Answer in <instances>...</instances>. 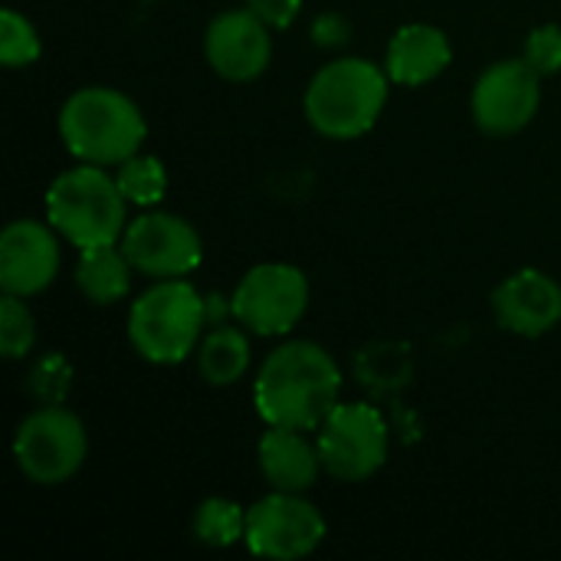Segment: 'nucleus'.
<instances>
[{
    "label": "nucleus",
    "mask_w": 561,
    "mask_h": 561,
    "mask_svg": "<svg viewBox=\"0 0 561 561\" xmlns=\"http://www.w3.org/2000/svg\"><path fill=\"white\" fill-rule=\"evenodd\" d=\"M339 401L342 371L335 358L306 339L273 348L253 385V404L266 427L319 431Z\"/></svg>",
    "instance_id": "nucleus-1"
},
{
    "label": "nucleus",
    "mask_w": 561,
    "mask_h": 561,
    "mask_svg": "<svg viewBox=\"0 0 561 561\" xmlns=\"http://www.w3.org/2000/svg\"><path fill=\"white\" fill-rule=\"evenodd\" d=\"M388 92L391 79L385 66H375L362 56H342L312 76L302 112L322 138L352 141L378 125L388 105Z\"/></svg>",
    "instance_id": "nucleus-2"
},
{
    "label": "nucleus",
    "mask_w": 561,
    "mask_h": 561,
    "mask_svg": "<svg viewBox=\"0 0 561 561\" xmlns=\"http://www.w3.org/2000/svg\"><path fill=\"white\" fill-rule=\"evenodd\" d=\"M148 135L141 108L118 89L85 85L59 108V138L76 161L118 168L141 151Z\"/></svg>",
    "instance_id": "nucleus-3"
},
{
    "label": "nucleus",
    "mask_w": 561,
    "mask_h": 561,
    "mask_svg": "<svg viewBox=\"0 0 561 561\" xmlns=\"http://www.w3.org/2000/svg\"><path fill=\"white\" fill-rule=\"evenodd\" d=\"M46 220L76 250L118 243L128 227V197L102 164L79 161L49 184Z\"/></svg>",
    "instance_id": "nucleus-4"
},
{
    "label": "nucleus",
    "mask_w": 561,
    "mask_h": 561,
    "mask_svg": "<svg viewBox=\"0 0 561 561\" xmlns=\"http://www.w3.org/2000/svg\"><path fill=\"white\" fill-rule=\"evenodd\" d=\"M207 325V299L181 276L158 279L131 302L128 342L151 365H181L197 352Z\"/></svg>",
    "instance_id": "nucleus-5"
},
{
    "label": "nucleus",
    "mask_w": 561,
    "mask_h": 561,
    "mask_svg": "<svg viewBox=\"0 0 561 561\" xmlns=\"http://www.w3.org/2000/svg\"><path fill=\"white\" fill-rule=\"evenodd\" d=\"M89 457L82 421L56 401L20 421L13 434V460L36 486H59L72 480Z\"/></svg>",
    "instance_id": "nucleus-6"
},
{
    "label": "nucleus",
    "mask_w": 561,
    "mask_h": 561,
    "mask_svg": "<svg viewBox=\"0 0 561 561\" xmlns=\"http://www.w3.org/2000/svg\"><path fill=\"white\" fill-rule=\"evenodd\" d=\"M316 444L329 477L342 483H362L388 463L391 434L378 408L365 401H339L335 411L319 424Z\"/></svg>",
    "instance_id": "nucleus-7"
},
{
    "label": "nucleus",
    "mask_w": 561,
    "mask_h": 561,
    "mask_svg": "<svg viewBox=\"0 0 561 561\" xmlns=\"http://www.w3.org/2000/svg\"><path fill=\"white\" fill-rule=\"evenodd\" d=\"M309 309V279L293 263H260L230 296V316L253 335H289Z\"/></svg>",
    "instance_id": "nucleus-8"
},
{
    "label": "nucleus",
    "mask_w": 561,
    "mask_h": 561,
    "mask_svg": "<svg viewBox=\"0 0 561 561\" xmlns=\"http://www.w3.org/2000/svg\"><path fill=\"white\" fill-rule=\"evenodd\" d=\"M325 516L302 493L273 490L247 510V549L256 559L299 561L325 542Z\"/></svg>",
    "instance_id": "nucleus-9"
},
{
    "label": "nucleus",
    "mask_w": 561,
    "mask_h": 561,
    "mask_svg": "<svg viewBox=\"0 0 561 561\" xmlns=\"http://www.w3.org/2000/svg\"><path fill=\"white\" fill-rule=\"evenodd\" d=\"M122 250L148 279H181L204 263V240L191 220L168 210H145L128 220Z\"/></svg>",
    "instance_id": "nucleus-10"
},
{
    "label": "nucleus",
    "mask_w": 561,
    "mask_h": 561,
    "mask_svg": "<svg viewBox=\"0 0 561 561\" xmlns=\"http://www.w3.org/2000/svg\"><path fill=\"white\" fill-rule=\"evenodd\" d=\"M539 79L542 76L526 62V56L493 62L490 69H483L470 95L473 122L486 135H500V138L523 131L536 118L542 102Z\"/></svg>",
    "instance_id": "nucleus-11"
},
{
    "label": "nucleus",
    "mask_w": 561,
    "mask_h": 561,
    "mask_svg": "<svg viewBox=\"0 0 561 561\" xmlns=\"http://www.w3.org/2000/svg\"><path fill=\"white\" fill-rule=\"evenodd\" d=\"M204 56L220 79L250 82L266 72L273 59L270 26L250 10H224L204 30Z\"/></svg>",
    "instance_id": "nucleus-12"
},
{
    "label": "nucleus",
    "mask_w": 561,
    "mask_h": 561,
    "mask_svg": "<svg viewBox=\"0 0 561 561\" xmlns=\"http://www.w3.org/2000/svg\"><path fill=\"white\" fill-rule=\"evenodd\" d=\"M59 273V233L46 220H13L0 233V289L39 296Z\"/></svg>",
    "instance_id": "nucleus-13"
},
{
    "label": "nucleus",
    "mask_w": 561,
    "mask_h": 561,
    "mask_svg": "<svg viewBox=\"0 0 561 561\" xmlns=\"http://www.w3.org/2000/svg\"><path fill=\"white\" fill-rule=\"evenodd\" d=\"M496 322L523 339H539L561 322V286L542 270H519L493 293Z\"/></svg>",
    "instance_id": "nucleus-14"
},
{
    "label": "nucleus",
    "mask_w": 561,
    "mask_h": 561,
    "mask_svg": "<svg viewBox=\"0 0 561 561\" xmlns=\"http://www.w3.org/2000/svg\"><path fill=\"white\" fill-rule=\"evenodd\" d=\"M454 59V46L447 33L434 23H408L401 26L385 53V72L394 85H427L434 82Z\"/></svg>",
    "instance_id": "nucleus-15"
},
{
    "label": "nucleus",
    "mask_w": 561,
    "mask_h": 561,
    "mask_svg": "<svg viewBox=\"0 0 561 561\" xmlns=\"http://www.w3.org/2000/svg\"><path fill=\"white\" fill-rule=\"evenodd\" d=\"M309 431H293V427H270L260 444H256V457H260V473L273 490L283 493H306L316 486L322 467L319 457V444H312L306 437Z\"/></svg>",
    "instance_id": "nucleus-16"
},
{
    "label": "nucleus",
    "mask_w": 561,
    "mask_h": 561,
    "mask_svg": "<svg viewBox=\"0 0 561 561\" xmlns=\"http://www.w3.org/2000/svg\"><path fill=\"white\" fill-rule=\"evenodd\" d=\"M131 260L125 256L122 243H102L79 250L76 263V286L95 306H115L131 289Z\"/></svg>",
    "instance_id": "nucleus-17"
},
{
    "label": "nucleus",
    "mask_w": 561,
    "mask_h": 561,
    "mask_svg": "<svg viewBox=\"0 0 561 561\" xmlns=\"http://www.w3.org/2000/svg\"><path fill=\"white\" fill-rule=\"evenodd\" d=\"M197 368L207 385H237L250 368V339L230 325L210 329L197 345Z\"/></svg>",
    "instance_id": "nucleus-18"
},
{
    "label": "nucleus",
    "mask_w": 561,
    "mask_h": 561,
    "mask_svg": "<svg viewBox=\"0 0 561 561\" xmlns=\"http://www.w3.org/2000/svg\"><path fill=\"white\" fill-rule=\"evenodd\" d=\"M194 539L201 546H210V549H230L237 542H243L247 536V510L237 506L233 500H224V496H210L204 500L197 510H194Z\"/></svg>",
    "instance_id": "nucleus-19"
},
{
    "label": "nucleus",
    "mask_w": 561,
    "mask_h": 561,
    "mask_svg": "<svg viewBox=\"0 0 561 561\" xmlns=\"http://www.w3.org/2000/svg\"><path fill=\"white\" fill-rule=\"evenodd\" d=\"M115 181H118L122 194L128 197V204H135V207H158L168 191L164 164L154 154H141V151L118 164Z\"/></svg>",
    "instance_id": "nucleus-20"
},
{
    "label": "nucleus",
    "mask_w": 561,
    "mask_h": 561,
    "mask_svg": "<svg viewBox=\"0 0 561 561\" xmlns=\"http://www.w3.org/2000/svg\"><path fill=\"white\" fill-rule=\"evenodd\" d=\"M43 43L36 26L20 10H0V62L7 69H26L39 59Z\"/></svg>",
    "instance_id": "nucleus-21"
},
{
    "label": "nucleus",
    "mask_w": 561,
    "mask_h": 561,
    "mask_svg": "<svg viewBox=\"0 0 561 561\" xmlns=\"http://www.w3.org/2000/svg\"><path fill=\"white\" fill-rule=\"evenodd\" d=\"M33 342H36L33 312L26 309L23 296L3 293V299H0V355L16 362L33 348Z\"/></svg>",
    "instance_id": "nucleus-22"
},
{
    "label": "nucleus",
    "mask_w": 561,
    "mask_h": 561,
    "mask_svg": "<svg viewBox=\"0 0 561 561\" xmlns=\"http://www.w3.org/2000/svg\"><path fill=\"white\" fill-rule=\"evenodd\" d=\"M526 62L539 76H556L561 72V26L559 23H542L526 36Z\"/></svg>",
    "instance_id": "nucleus-23"
},
{
    "label": "nucleus",
    "mask_w": 561,
    "mask_h": 561,
    "mask_svg": "<svg viewBox=\"0 0 561 561\" xmlns=\"http://www.w3.org/2000/svg\"><path fill=\"white\" fill-rule=\"evenodd\" d=\"M247 7L270 26V30H286L289 23H296L302 0H247Z\"/></svg>",
    "instance_id": "nucleus-24"
},
{
    "label": "nucleus",
    "mask_w": 561,
    "mask_h": 561,
    "mask_svg": "<svg viewBox=\"0 0 561 561\" xmlns=\"http://www.w3.org/2000/svg\"><path fill=\"white\" fill-rule=\"evenodd\" d=\"M348 33H352V26L339 13H322L312 23V39L319 46H342V43H348Z\"/></svg>",
    "instance_id": "nucleus-25"
}]
</instances>
